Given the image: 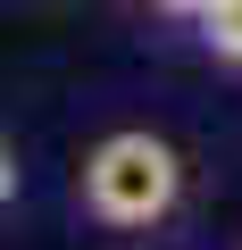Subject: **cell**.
<instances>
[{
  "label": "cell",
  "instance_id": "obj_1",
  "mask_svg": "<svg viewBox=\"0 0 242 250\" xmlns=\"http://www.w3.org/2000/svg\"><path fill=\"white\" fill-rule=\"evenodd\" d=\"M75 200H84V217L109 225V233H151V225L176 217V200H184V159H176V142L142 134V125H117V134H100V142L84 150Z\"/></svg>",
  "mask_w": 242,
  "mask_h": 250
},
{
  "label": "cell",
  "instance_id": "obj_2",
  "mask_svg": "<svg viewBox=\"0 0 242 250\" xmlns=\"http://www.w3.org/2000/svg\"><path fill=\"white\" fill-rule=\"evenodd\" d=\"M192 25H200V50H209V59L242 67V0H217V9H200Z\"/></svg>",
  "mask_w": 242,
  "mask_h": 250
},
{
  "label": "cell",
  "instance_id": "obj_3",
  "mask_svg": "<svg viewBox=\"0 0 242 250\" xmlns=\"http://www.w3.org/2000/svg\"><path fill=\"white\" fill-rule=\"evenodd\" d=\"M9 200H17V150L0 142V208H9Z\"/></svg>",
  "mask_w": 242,
  "mask_h": 250
},
{
  "label": "cell",
  "instance_id": "obj_4",
  "mask_svg": "<svg viewBox=\"0 0 242 250\" xmlns=\"http://www.w3.org/2000/svg\"><path fill=\"white\" fill-rule=\"evenodd\" d=\"M151 9H167V17H200V9H217V0H151Z\"/></svg>",
  "mask_w": 242,
  "mask_h": 250
}]
</instances>
